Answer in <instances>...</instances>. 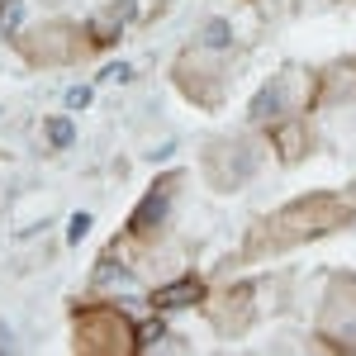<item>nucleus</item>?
Here are the masks:
<instances>
[{"instance_id":"nucleus-13","label":"nucleus","mask_w":356,"mask_h":356,"mask_svg":"<svg viewBox=\"0 0 356 356\" xmlns=\"http://www.w3.org/2000/svg\"><path fill=\"white\" fill-rule=\"evenodd\" d=\"M90 285L119 300V290H129V285H134V266H124V261H114V252H105V257L95 261V275H90Z\"/></svg>"},{"instance_id":"nucleus-3","label":"nucleus","mask_w":356,"mask_h":356,"mask_svg":"<svg viewBox=\"0 0 356 356\" xmlns=\"http://www.w3.org/2000/svg\"><path fill=\"white\" fill-rule=\"evenodd\" d=\"M261 143L257 138H243V134H228V138H214L204 152H200V176L209 191H243L247 181L261 171Z\"/></svg>"},{"instance_id":"nucleus-22","label":"nucleus","mask_w":356,"mask_h":356,"mask_svg":"<svg viewBox=\"0 0 356 356\" xmlns=\"http://www.w3.org/2000/svg\"><path fill=\"white\" fill-rule=\"evenodd\" d=\"M0 119H5V110H0Z\"/></svg>"},{"instance_id":"nucleus-12","label":"nucleus","mask_w":356,"mask_h":356,"mask_svg":"<svg viewBox=\"0 0 356 356\" xmlns=\"http://www.w3.org/2000/svg\"><path fill=\"white\" fill-rule=\"evenodd\" d=\"M195 43L200 48H209V53H233V43H238V29L228 15H209L204 24L195 29Z\"/></svg>"},{"instance_id":"nucleus-1","label":"nucleus","mask_w":356,"mask_h":356,"mask_svg":"<svg viewBox=\"0 0 356 356\" xmlns=\"http://www.w3.org/2000/svg\"><path fill=\"white\" fill-rule=\"evenodd\" d=\"M356 219V204L352 200H342V195H300V200H290V204H280L271 219H261L252 228V238H247V257H275V252H290V247L300 243H314V238H323L332 228H342V223Z\"/></svg>"},{"instance_id":"nucleus-6","label":"nucleus","mask_w":356,"mask_h":356,"mask_svg":"<svg viewBox=\"0 0 356 356\" xmlns=\"http://www.w3.org/2000/svg\"><path fill=\"white\" fill-rule=\"evenodd\" d=\"M86 29L81 24H67V19H48V24H33L24 29L15 43L24 53L29 67H72L76 57H86L95 43H81Z\"/></svg>"},{"instance_id":"nucleus-16","label":"nucleus","mask_w":356,"mask_h":356,"mask_svg":"<svg viewBox=\"0 0 356 356\" xmlns=\"http://www.w3.org/2000/svg\"><path fill=\"white\" fill-rule=\"evenodd\" d=\"M90 214H86V209H76V214H72V219H67V247H81V238L86 233H90Z\"/></svg>"},{"instance_id":"nucleus-2","label":"nucleus","mask_w":356,"mask_h":356,"mask_svg":"<svg viewBox=\"0 0 356 356\" xmlns=\"http://www.w3.org/2000/svg\"><path fill=\"white\" fill-rule=\"evenodd\" d=\"M318 86H323L318 72H309V67H285V72H275L271 81L252 95L247 119H252L257 129H271V124H280V119H295V114H304L309 105H314Z\"/></svg>"},{"instance_id":"nucleus-17","label":"nucleus","mask_w":356,"mask_h":356,"mask_svg":"<svg viewBox=\"0 0 356 356\" xmlns=\"http://www.w3.org/2000/svg\"><path fill=\"white\" fill-rule=\"evenodd\" d=\"M162 342H166L162 318H157V323H143V328H138V352H152V347H162Z\"/></svg>"},{"instance_id":"nucleus-20","label":"nucleus","mask_w":356,"mask_h":356,"mask_svg":"<svg viewBox=\"0 0 356 356\" xmlns=\"http://www.w3.org/2000/svg\"><path fill=\"white\" fill-rule=\"evenodd\" d=\"M171 152H176V138H162V143H157V147L147 152V162H166Z\"/></svg>"},{"instance_id":"nucleus-19","label":"nucleus","mask_w":356,"mask_h":356,"mask_svg":"<svg viewBox=\"0 0 356 356\" xmlns=\"http://www.w3.org/2000/svg\"><path fill=\"white\" fill-rule=\"evenodd\" d=\"M90 105V86H72L67 90V110H86Z\"/></svg>"},{"instance_id":"nucleus-8","label":"nucleus","mask_w":356,"mask_h":356,"mask_svg":"<svg viewBox=\"0 0 356 356\" xmlns=\"http://www.w3.org/2000/svg\"><path fill=\"white\" fill-rule=\"evenodd\" d=\"M318 337L337 352H356V280L337 275L328 285V300L318 309Z\"/></svg>"},{"instance_id":"nucleus-9","label":"nucleus","mask_w":356,"mask_h":356,"mask_svg":"<svg viewBox=\"0 0 356 356\" xmlns=\"http://www.w3.org/2000/svg\"><path fill=\"white\" fill-rule=\"evenodd\" d=\"M181 181L186 176H166V181H157L152 191L138 200V209L129 214V238H162L166 223H171V209H176V200H181Z\"/></svg>"},{"instance_id":"nucleus-14","label":"nucleus","mask_w":356,"mask_h":356,"mask_svg":"<svg viewBox=\"0 0 356 356\" xmlns=\"http://www.w3.org/2000/svg\"><path fill=\"white\" fill-rule=\"evenodd\" d=\"M29 19V0H0V38H19Z\"/></svg>"},{"instance_id":"nucleus-7","label":"nucleus","mask_w":356,"mask_h":356,"mask_svg":"<svg viewBox=\"0 0 356 356\" xmlns=\"http://www.w3.org/2000/svg\"><path fill=\"white\" fill-rule=\"evenodd\" d=\"M266 304H261V285L257 280H238V285H228L219 295H204V314H209V323L223 332V337H238L257 323V314H261Z\"/></svg>"},{"instance_id":"nucleus-10","label":"nucleus","mask_w":356,"mask_h":356,"mask_svg":"<svg viewBox=\"0 0 356 356\" xmlns=\"http://www.w3.org/2000/svg\"><path fill=\"white\" fill-rule=\"evenodd\" d=\"M147 304H152V314H171V309H195V304H204V285L195 280V275H171V280H162L152 295H147Z\"/></svg>"},{"instance_id":"nucleus-15","label":"nucleus","mask_w":356,"mask_h":356,"mask_svg":"<svg viewBox=\"0 0 356 356\" xmlns=\"http://www.w3.org/2000/svg\"><path fill=\"white\" fill-rule=\"evenodd\" d=\"M43 138H48V147H57V152H62V147H72L76 129H72V119H67V114H57V119H48V124H43Z\"/></svg>"},{"instance_id":"nucleus-4","label":"nucleus","mask_w":356,"mask_h":356,"mask_svg":"<svg viewBox=\"0 0 356 356\" xmlns=\"http://www.w3.org/2000/svg\"><path fill=\"white\" fill-rule=\"evenodd\" d=\"M72 342L76 352H95V356H119V352H138V328L119 314L114 304H86L72 318Z\"/></svg>"},{"instance_id":"nucleus-11","label":"nucleus","mask_w":356,"mask_h":356,"mask_svg":"<svg viewBox=\"0 0 356 356\" xmlns=\"http://www.w3.org/2000/svg\"><path fill=\"white\" fill-rule=\"evenodd\" d=\"M266 143L280 147V162H300L304 152H309V124H304V114L271 124V138H266Z\"/></svg>"},{"instance_id":"nucleus-5","label":"nucleus","mask_w":356,"mask_h":356,"mask_svg":"<svg viewBox=\"0 0 356 356\" xmlns=\"http://www.w3.org/2000/svg\"><path fill=\"white\" fill-rule=\"evenodd\" d=\"M176 86L191 95L195 105H204V110H214L223 105V95H228V86H233V72H228V53H209V48H186V53L176 57Z\"/></svg>"},{"instance_id":"nucleus-18","label":"nucleus","mask_w":356,"mask_h":356,"mask_svg":"<svg viewBox=\"0 0 356 356\" xmlns=\"http://www.w3.org/2000/svg\"><path fill=\"white\" fill-rule=\"evenodd\" d=\"M100 81H110V86H129V81H134V67H129V62H110V67L100 72Z\"/></svg>"},{"instance_id":"nucleus-21","label":"nucleus","mask_w":356,"mask_h":356,"mask_svg":"<svg viewBox=\"0 0 356 356\" xmlns=\"http://www.w3.org/2000/svg\"><path fill=\"white\" fill-rule=\"evenodd\" d=\"M257 5H280V0H257Z\"/></svg>"}]
</instances>
